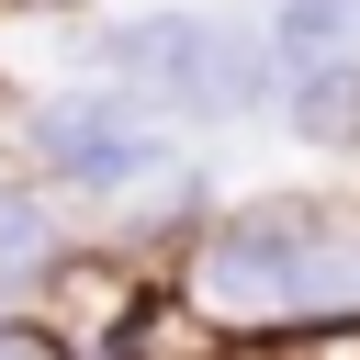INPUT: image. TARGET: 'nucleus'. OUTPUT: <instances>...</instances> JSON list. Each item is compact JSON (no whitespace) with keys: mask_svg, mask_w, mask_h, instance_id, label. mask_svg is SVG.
<instances>
[{"mask_svg":"<svg viewBox=\"0 0 360 360\" xmlns=\"http://www.w3.org/2000/svg\"><path fill=\"white\" fill-rule=\"evenodd\" d=\"M180 304L236 349H270L304 326H360V202L259 191L236 214H202L180 236Z\"/></svg>","mask_w":360,"mask_h":360,"instance_id":"f257e3e1","label":"nucleus"},{"mask_svg":"<svg viewBox=\"0 0 360 360\" xmlns=\"http://www.w3.org/2000/svg\"><path fill=\"white\" fill-rule=\"evenodd\" d=\"M0 360H79L56 326H34V315H0Z\"/></svg>","mask_w":360,"mask_h":360,"instance_id":"0eeeda50","label":"nucleus"},{"mask_svg":"<svg viewBox=\"0 0 360 360\" xmlns=\"http://www.w3.org/2000/svg\"><path fill=\"white\" fill-rule=\"evenodd\" d=\"M304 146H360V56H326V68H281V101H270Z\"/></svg>","mask_w":360,"mask_h":360,"instance_id":"39448f33","label":"nucleus"},{"mask_svg":"<svg viewBox=\"0 0 360 360\" xmlns=\"http://www.w3.org/2000/svg\"><path fill=\"white\" fill-rule=\"evenodd\" d=\"M90 202H101V248L146 259V248H169V236H191V225L214 214V180H202L191 146H158V135H146V146L90 191Z\"/></svg>","mask_w":360,"mask_h":360,"instance_id":"7ed1b4c3","label":"nucleus"},{"mask_svg":"<svg viewBox=\"0 0 360 360\" xmlns=\"http://www.w3.org/2000/svg\"><path fill=\"white\" fill-rule=\"evenodd\" d=\"M56 248H68V214L45 202V169H0V292L45 281Z\"/></svg>","mask_w":360,"mask_h":360,"instance_id":"20e7f679","label":"nucleus"},{"mask_svg":"<svg viewBox=\"0 0 360 360\" xmlns=\"http://www.w3.org/2000/svg\"><path fill=\"white\" fill-rule=\"evenodd\" d=\"M11 135H22V169H45V191H101V180L146 146V112H135L112 79H90V68H79V79L34 90Z\"/></svg>","mask_w":360,"mask_h":360,"instance_id":"f03ea898","label":"nucleus"},{"mask_svg":"<svg viewBox=\"0 0 360 360\" xmlns=\"http://www.w3.org/2000/svg\"><path fill=\"white\" fill-rule=\"evenodd\" d=\"M270 56L281 68H326V56H360V0H270Z\"/></svg>","mask_w":360,"mask_h":360,"instance_id":"423d86ee","label":"nucleus"}]
</instances>
